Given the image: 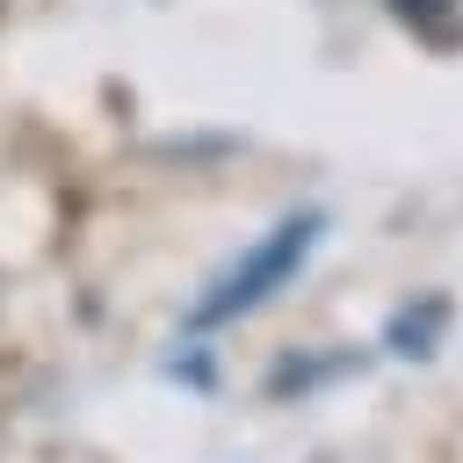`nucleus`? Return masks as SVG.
<instances>
[{"label": "nucleus", "instance_id": "1", "mask_svg": "<svg viewBox=\"0 0 463 463\" xmlns=\"http://www.w3.org/2000/svg\"><path fill=\"white\" fill-rule=\"evenodd\" d=\"M318 246V217L304 210V217H282L239 268H224L217 282H210V297H195V311H188V326H224V318H239V311H253V304H268L297 268H304V253Z\"/></svg>", "mask_w": 463, "mask_h": 463}]
</instances>
